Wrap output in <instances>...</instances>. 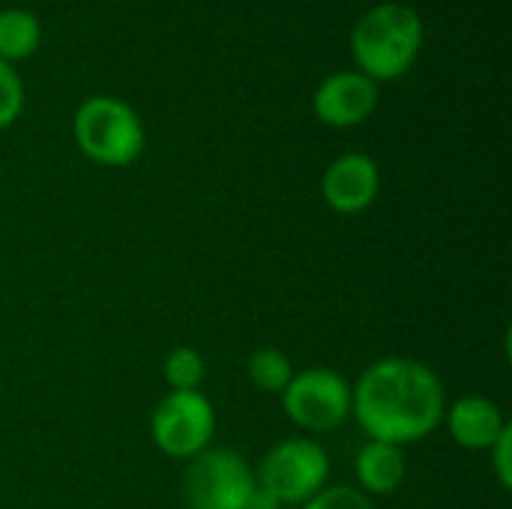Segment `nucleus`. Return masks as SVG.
<instances>
[{"label": "nucleus", "mask_w": 512, "mask_h": 509, "mask_svg": "<svg viewBox=\"0 0 512 509\" xmlns=\"http://www.w3.org/2000/svg\"><path fill=\"white\" fill-rule=\"evenodd\" d=\"M444 411L441 378L411 357H384L351 384V414L372 441L417 444L444 423Z\"/></svg>", "instance_id": "nucleus-1"}, {"label": "nucleus", "mask_w": 512, "mask_h": 509, "mask_svg": "<svg viewBox=\"0 0 512 509\" xmlns=\"http://www.w3.org/2000/svg\"><path fill=\"white\" fill-rule=\"evenodd\" d=\"M351 48L360 72L375 84L399 78L414 66L423 48V21L405 3H381L357 21Z\"/></svg>", "instance_id": "nucleus-2"}, {"label": "nucleus", "mask_w": 512, "mask_h": 509, "mask_svg": "<svg viewBox=\"0 0 512 509\" xmlns=\"http://www.w3.org/2000/svg\"><path fill=\"white\" fill-rule=\"evenodd\" d=\"M75 144L87 159L105 168L132 165L144 150V123L132 105L114 96H93L81 102L72 120Z\"/></svg>", "instance_id": "nucleus-3"}, {"label": "nucleus", "mask_w": 512, "mask_h": 509, "mask_svg": "<svg viewBox=\"0 0 512 509\" xmlns=\"http://www.w3.org/2000/svg\"><path fill=\"white\" fill-rule=\"evenodd\" d=\"M330 477V456L312 438H288L264 453L255 471L258 489H264L279 507L306 504Z\"/></svg>", "instance_id": "nucleus-4"}, {"label": "nucleus", "mask_w": 512, "mask_h": 509, "mask_svg": "<svg viewBox=\"0 0 512 509\" xmlns=\"http://www.w3.org/2000/svg\"><path fill=\"white\" fill-rule=\"evenodd\" d=\"M258 489L255 471L231 447H207L183 471V498L189 509H246Z\"/></svg>", "instance_id": "nucleus-5"}, {"label": "nucleus", "mask_w": 512, "mask_h": 509, "mask_svg": "<svg viewBox=\"0 0 512 509\" xmlns=\"http://www.w3.org/2000/svg\"><path fill=\"white\" fill-rule=\"evenodd\" d=\"M216 432L213 402L201 390H168L150 417V435L159 453L192 459L204 453Z\"/></svg>", "instance_id": "nucleus-6"}, {"label": "nucleus", "mask_w": 512, "mask_h": 509, "mask_svg": "<svg viewBox=\"0 0 512 509\" xmlns=\"http://www.w3.org/2000/svg\"><path fill=\"white\" fill-rule=\"evenodd\" d=\"M282 408L303 432H333L351 417V384L324 366L294 372L282 393Z\"/></svg>", "instance_id": "nucleus-7"}, {"label": "nucleus", "mask_w": 512, "mask_h": 509, "mask_svg": "<svg viewBox=\"0 0 512 509\" xmlns=\"http://www.w3.org/2000/svg\"><path fill=\"white\" fill-rule=\"evenodd\" d=\"M381 192V171L366 153H345L321 177V195L333 213L354 216L375 204Z\"/></svg>", "instance_id": "nucleus-8"}, {"label": "nucleus", "mask_w": 512, "mask_h": 509, "mask_svg": "<svg viewBox=\"0 0 512 509\" xmlns=\"http://www.w3.org/2000/svg\"><path fill=\"white\" fill-rule=\"evenodd\" d=\"M378 105V84L363 72H333L312 96L315 117L327 126H357Z\"/></svg>", "instance_id": "nucleus-9"}, {"label": "nucleus", "mask_w": 512, "mask_h": 509, "mask_svg": "<svg viewBox=\"0 0 512 509\" xmlns=\"http://www.w3.org/2000/svg\"><path fill=\"white\" fill-rule=\"evenodd\" d=\"M444 423L450 438L465 447V450H489L507 429V417L501 411L498 402H492L489 396H462L453 405H447L444 411Z\"/></svg>", "instance_id": "nucleus-10"}, {"label": "nucleus", "mask_w": 512, "mask_h": 509, "mask_svg": "<svg viewBox=\"0 0 512 509\" xmlns=\"http://www.w3.org/2000/svg\"><path fill=\"white\" fill-rule=\"evenodd\" d=\"M354 474L360 483L363 495H393L405 477H408V462L405 450L387 441H366L357 453Z\"/></svg>", "instance_id": "nucleus-11"}, {"label": "nucleus", "mask_w": 512, "mask_h": 509, "mask_svg": "<svg viewBox=\"0 0 512 509\" xmlns=\"http://www.w3.org/2000/svg\"><path fill=\"white\" fill-rule=\"evenodd\" d=\"M39 45V21L27 9H6L0 12V60H21L30 57Z\"/></svg>", "instance_id": "nucleus-12"}, {"label": "nucleus", "mask_w": 512, "mask_h": 509, "mask_svg": "<svg viewBox=\"0 0 512 509\" xmlns=\"http://www.w3.org/2000/svg\"><path fill=\"white\" fill-rule=\"evenodd\" d=\"M246 372H249V381L261 390V393H273V396H282L285 387L291 384L294 378V366H291V357L279 348H258L249 363H246Z\"/></svg>", "instance_id": "nucleus-13"}, {"label": "nucleus", "mask_w": 512, "mask_h": 509, "mask_svg": "<svg viewBox=\"0 0 512 509\" xmlns=\"http://www.w3.org/2000/svg\"><path fill=\"white\" fill-rule=\"evenodd\" d=\"M162 375H165L168 390H201L207 366H204L201 351L180 345V348L168 351V357L162 363Z\"/></svg>", "instance_id": "nucleus-14"}, {"label": "nucleus", "mask_w": 512, "mask_h": 509, "mask_svg": "<svg viewBox=\"0 0 512 509\" xmlns=\"http://www.w3.org/2000/svg\"><path fill=\"white\" fill-rule=\"evenodd\" d=\"M303 509H375L369 495L354 486H324L315 498H309Z\"/></svg>", "instance_id": "nucleus-15"}, {"label": "nucleus", "mask_w": 512, "mask_h": 509, "mask_svg": "<svg viewBox=\"0 0 512 509\" xmlns=\"http://www.w3.org/2000/svg\"><path fill=\"white\" fill-rule=\"evenodd\" d=\"M21 105H24L21 78L15 75V69L9 63L0 60V129L15 123V117L21 114Z\"/></svg>", "instance_id": "nucleus-16"}, {"label": "nucleus", "mask_w": 512, "mask_h": 509, "mask_svg": "<svg viewBox=\"0 0 512 509\" xmlns=\"http://www.w3.org/2000/svg\"><path fill=\"white\" fill-rule=\"evenodd\" d=\"M492 456V468H495V477L504 489H512V426L486 450Z\"/></svg>", "instance_id": "nucleus-17"}]
</instances>
